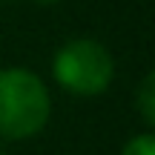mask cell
Instances as JSON below:
<instances>
[{"label":"cell","instance_id":"cell-1","mask_svg":"<svg viewBox=\"0 0 155 155\" xmlns=\"http://www.w3.org/2000/svg\"><path fill=\"white\" fill-rule=\"evenodd\" d=\"M49 92L43 81L29 69L0 72V138H32L49 121Z\"/></svg>","mask_w":155,"mask_h":155},{"label":"cell","instance_id":"cell-2","mask_svg":"<svg viewBox=\"0 0 155 155\" xmlns=\"http://www.w3.org/2000/svg\"><path fill=\"white\" fill-rule=\"evenodd\" d=\"M115 63L98 40H72L55 55V78L75 95H101L112 83Z\"/></svg>","mask_w":155,"mask_h":155},{"label":"cell","instance_id":"cell-3","mask_svg":"<svg viewBox=\"0 0 155 155\" xmlns=\"http://www.w3.org/2000/svg\"><path fill=\"white\" fill-rule=\"evenodd\" d=\"M138 112H141L147 127L155 124V75L152 72L144 75V81L138 86Z\"/></svg>","mask_w":155,"mask_h":155},{"label":"cell","instance_id":"cell-4","mask_svg":"<svg viewBox=\"0 0 155 155\" xmlns=\"http://www.w3.org/2000/svg\"><path fill=\"white\" fill-rule=\"evenodd\" d=\"M121 155H155V135H135L132 141H127Z\"/></svg>","mask_w":155,"mask_h":155},{"label":"cell","instance_id":"cell-5","mask_svg":"<svg viewBox=\"0 0 155 155\" xmlns=\"http://www.w3.org/2000/svg\"><path fill=\"white\" fill-rule=\"evenodd\" d=\"M43 3H55V0H43Z\"/></svg>","mask_w":155,"mask_h":155}]
</instances>
